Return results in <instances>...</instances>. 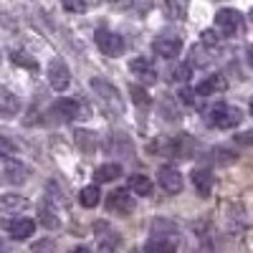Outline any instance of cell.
Instances as JSON below:
<instances>
[{"mask_svg": "<svg viewBox=\"0 0 253 253\" xmlns=\"http://www.w3.org/2000/svg\"><path fill=\"white\" fill-rule=\"evenodd\" d=\"M91 89L94 94L99 96L101 101V109L104 114H107L109 119H117L124 114V101H122V94L112 86L109 81H104V79H91Z\"/></svg>", "mask_w": 253, "mask_h": 253, "instance_id": "1", "label": "cell"}, {"mask_svg": "<svg viewBox=\"0 0 253 253\" xmlns=\"http://www.w3.org/2000/svg\"><path fill=\"white\" fill-rule=\"evenodd\" d=\"M205 119L210 126H215V129H233L243 122V112L238 107H230V104H213L208 112H205Z\"/></svg>", "mask_w": 253, "mask_h": 253, "instance_id": "2", "label": "cell"}, {"mask_svg": "<svg viewBox=\"0 0 253 253\" xmlns=\"http://www.w3.org/2000/svg\"><path fill=\"white\" fill-rule=\"evenodd\" d=\"M51 112L61 119V122H86L91 117V107L84 99H58Z\"/></svg>", "mask_w": 253, "mask_h": 253, "instance_id": "3", "label": "cell"}, {"mask_svg": "<svg viewBox=\"0 0 253 253\" xmlns=\"http://www.w3.org/2000/svg\"><path fill=\"white\" fill-rule=\"evenodd\" d=\"M94 41H96L99 51H101L104 56H109V58H117V56H122V53H124V48H126L124 38H122L119 33L109 31V28H96V33H94Z\"/></svg>", "mask_w": 253, "mask_h": 253, "instance_id": "4", "label": "cell"}, {"mask_svg": "<svg viewBox=\"0 0 253 253\" xmlns=\"http://www.w3.org/2000/svg\"><path fill=\"white\" fill-rule=\"evenodd\" d=\"M215 26H218V31L223 33V38H230V36L241 33V28H243V15H241L238 10H233V8L218 10V13H215Z\"/></svg>", "mask_w": 253, "mask_h": 253, "instance_id": "5", "label": "cell"}, {"mask_svg": "<svg viewBox=\"0 0 253 253\" xmlns=\"http://www.w3.org/2000/svg\"><path fill=\"white\" fill-rule=\"evenodd\" d=\"M152 51L162 58H177L180 51H182V38L175 36V33H160L152 41Z\"/></svg>", "mask_w": 253, "mask_h": 253, "instance_id": "6", "label": "cell"}, {"mask_svg": "<svg viewBox=\"0 0 253 253\" xmlns=\"http://www.w3.org/2000/svg\"><path fill=\"white\" fill-rule=\"evenodd\" d=\"M134 208H137V203L126 190H114V193H109V198H107V210L114 213V215H132Z\"/></svg>", "mask_w": 253, "mask_h": 253, "instance_id": "7", "label": "cell"}, {"mask_svg": "<svg viewBox=\"0 0 253 253\" xmlns=\"http://www.w3.org/2000/svg\"><path fill=\"white\" fill-rule=\"evenodd\" d=\"M48 81L56 91H66L69 89V81H71V71L66 66V61L63 58H53L48 63Z\"/></svg>", "mask_w": 253, "mask_h": 253, "instance_id": "8", "label": "cell"}, {"mask_svg": "<svg viewBox=\"0 0 253 253\" xmlns=\"http://www.w3.org/2000/svg\"><path fill=\"white\" fill-rule=\"evenodd\" d=\"M157 180H160V185H162V190L167 195L182 193V175L175 170V167H170V165L160 167V170H157Z\"/></svg>", "mask_w": 253, "mask_h": 253, "instance_id": "9", "label": "cell"}, {"mask_svg": "<svg viewBox=\"0 0 253 253\" xmlns=\"http://www.w3.org/2000/svg\"><path fill=\"white\" fill-rule=\"evenodd\" d=\"M26 177H28V170L20 162H13V160H3V162H0V182L20 185V182H26Z\"/></svg>", "mask_w": 253, "mask_h": 253, "instance_id": "10", "label": "cell"}, {"mask_svg": "<svg viewBox=\"0 0 253 253\" xmlns=\"http://www.w3.org/2000/svg\"><path fill=\"white\" fill-rule=\"evenodd\" d=\"M129 71H132L142 84H155V81H157V74H155V66H152L150 58H142V56L132 58V61H129Z\"/></svg>", "mask_w": 253, "mask_h": 253, "instance_id": "11", "label": "cell"}, {"mask_svg": "<svg viewBox=\"0 0 253 253\" xmlns=\"http://www.w3.org/2000/svg\"><path fill=\"white\" fill-rule=\"evenodd\" d=\"M5 230L10 233L13 241H26V238H31V233L36 230V223L31 218H15V220L5 223Z\"/></svg>", "mask_w": 253, "mask_h": 253, "instance_id": "12", "label": "cell"}, {"mask_svg": "<svg viewBox=\"0 0 253 253\" xmlns=\"http://www.w3.org/2000/svg\"><path fill=\"white\" fill-rule=\"evenodd\" d=\"M225 86H228V81H225L223 74H210L208 79H203V81L198 84L195 94H198V96H213V94H218V91H225Z\"/></svg>", "mask_w": 253, "mask_h": 253, "instance_id": "13", "label": "cell"}, {"mask_svg": "<svg viewBox=\"0 0 253 253\" xmlns=\"http://www.w3.org/2000/svg\"><path fill=\"white\" fill-rule=\"evenodd\" d=\"M18 112H20V99L5 86H0V119H13Z\"/></svg>", "mask_w": 253, "mask_h": 253, "instance_id": "14", "label": "cell"}, {"mask_svg": "<svg viewBox=\"0 0 253 253\" xmlns=\"http://www.w3.org/2000/svg\"><path fill=\"white\" fill-rule=\"evenodd\" d=\"M28 198L23 195H3L0 198V213L3 215H13V213H23V210H28Z\"/></svg>", "mask_w": 253, "mask_h": 253, "instance_id": "15", "label": "cell"}, {"mask_svg": "<svg viewBox=\"0 0 253 253\" xmlns=\"http://www.w3.org/2000/svg\"><path fill=\"white\" fill-rule=\"evenodd\" d=\"M193 185L198 190L200 198H208L210 193H213V172L205 170V167H198V170H193Z\"/></svg>", "mask_w": 253, "mask_h": 253, "instance_id": "16", "label": "cell"}, {"mask_svg": "<svg viewBox=\"0 0 253 253\" xmlns=\"http://www.w3.org/2000/svg\"><path fill=\"white\" fill-rule=\"evenodd\" d=\"M187 5H190V0H162V13L167 20H182L187 15Z\"/></svg>", "mask_w": 253, "mask_h": 253, "instance_id": "17", "label": "cell"}, {"mask_svg": "<svg viewBox=\"0 0 253 253\" xmlns=\"http://www.w3.org/2000/svg\"><path fill=\"white\" fill-rule=\"evenodd\" d=\"M107 152L109 155H124V157H129L132 155V142H129V137L126 134H112L109 137V142H107Z\"/></svg>", "mask_w": 253, "mask_h": 253, "instance_id": "18", "label": "cell"}, {"mask_svg": "<svg viewBox=\"0 0 253 253\" xmlns=\"http://www.w3.org/2000/svg\"><path fill=\"white\" fill-rule=\"evenodd\" d=\"M180 233V228L175 225V223H170V220H162V218H157V220H152V236L155 238H167V241H175V236Z\"/></svg>", "mask_w": 253, "mask_h": 253, "instance_id": "19", "label": "cell"}, {"mask_svg": "<svg viewBox=\"0 0 253 253\" xmlns=\"http://www.w3.org/2000/svg\"><path fill=\"white\" fill-rule=\"evenodd\" d=\"M76 144H79V150L84 155H94L96 144H99V137L89 129H76Z\"/></svg>", "mask_w": 253, "mask_h": 253, "instance_id": "20", "label": "cell"}, {"mask_svg": "<svg viewBox=\"0 0 253 253\" xmlns=\"http://www.w3.org/2000/svg\"><path fill=\"white\" fill-rule=\"evenodd\" d=\"M193 66H190V61L187 63H175V66H170V71H167V81H172V84H185L190 76H193V71H190Z\"/></svg>", "mask_w": 253, "mask_h": 253, "instance_id": "21", "label": "cell"}, {"mask_svg": "<svg viewBox=\"0 0 253 253\" xmlns=\"http://www.w3.org/2000/svg\"><path fill=\"white\" fill-rule=\"evenodd\" d=\"M122 175V167L119 165H101L96 167V172H94V180L96 182H112Z\"/></svg>", "mask_w": 253, "mask_h": 253, "instance_id": "22", "label": "cell"}, {"mask_svg": "<svg viewBox=\"0 0 253 253\" xmlns=\"http://www.w3.org/2000/svg\"><path fill=\"white\" fill-rule=\"evenodd\" d=\"M129 187L134 190L137 195H142V198H150V195H152V180L144 177V175H132Z\"/></svg>", "mask_w": 253, "mask_h": 253, "instance_id": "23", "label": "cell"}, {"mask_svg": "<svg viewBox=\"0 0 253 253\" xmlns=\"http://www.w3.org/2000/svg\"><path fill=\"white\" fill-rule=\"evenodd\" d=\"M10 61L15 63V66H23V69H28V71H38V61H36L33 56H28L26 51H13V53H10Z\"/></svg>", "mask_w": 253, "mask_h": 253, "instance_id": "24", "label": "cell"}, {"mask_svg": "<svg viewBox=\"0 0 253 253\" xmlns=\"http://www.w3.org/2000/svg\"><path fill=\"white\" fill-rule=\"evenodd\" d=\"M79 200L84 208H94L99 200H101V193H99V187L96 185H89V187H84L81 193H79Z\"/></svg>", "mask_w": 253, "mask_h": 253, "instance_id": "25", "label": "cell"}, {"mask_svg": "<svg viewBox=\"0 0 253 253\" xmlns=\"http://www.w3.org/2000/svg\"><path fill=\"white\" fill-rule=\"evenodd\" d=\"M208 63H210L208 46H203V43L193 46V51H190V66H208Z\"/></svg>", "mask_w": 253, "mask_h": 253, "instance_id": "26", "label": "cell"}, {"mask_svg": "<svg viewBox=\"0 0 253 253\" xmlns=\"http://www.w3.org/2000/svg\"><path fill=\"white\" fill-rule=\"evenodd\" d=\"M177 241H167V238H155L144 246V251H175Z\"/></svg>", "mask_w": 253, "mask_h": 253, "instance_id": "27", "label": "cell"}, {"mask_svg": "<svg viewBox=\"0 0 253 253\" xmlns=\"http://www.w3.org/2000/svg\"><path fill=\"white\" fill-rule=\"evenodd\" d=\"M129 91H132V99H134V104H137V107H150V94H147L142 86L132 84V86H129Z\"/></svg>", "mask_w": 253, "mask_h": 253, "instance_id": "28", "label": "cell"}, {"mask_svg": "<svg viewBox=\"0 0 253 253\" xmlns=\"http://www.w3.org/2000/svg\"><path fill=\"white\" fill-rule=\"evenodd\" d=\"M220 41H223V33L210 28V31H205V33H203V41H200V43H203V46H208V48H213V46H218V43H220Z\"/></svg>", "mask_w": 253, "mask_h": 253, "instance_id": "29", "label": "cell"}, {"mask_svg": "<svg viewBox=\"0 0 253 253\" xmlns=\"http://www.w3.org/2000/svg\"><path fill=\"white\" fill-rule=\"evenodd\" d=\"M38 218H41V223H43L46 228H58V225H61V220H58V218L51 213V208H41Z\"/></svg>", "mask_w": 253, "mask_h": 253, "instance_id": "30", "label": "cell"}, {"mask_svg": "<svg viewBox=\"0 0 253 253\" xmlns=\"http://www.w3.org/2000/svg\"><path fill=\"white\" fill-rule=\"evenodd\" d=\"M152 5H155V0H132L134 15H147V13L152 10Z\"/></svg>", "mask_w": 253, "mask_h": 253, "instance_id": "31", "label": "cell"}, {"mask_svg": "<svg viewBox=\"0 0 253 253\" xmlns=\"http://www.w3.org/2000/svg\"><path fill=\"white\" fill-rule=\"evenodd\" d=\"M48 200H51V203H56L58 208H61V205H66V198H63V195L58 193V187H56L53 182L48 185Z\"/></svg>", "mask_w": 253, "mask_h": 253, "instance_id": "32", "label": "cell"}, {"mask_svg": "<svg viewBox=\"0 0 253 253\" xmlns=\"http://www.w3.org/2000/svg\"><path fill=\"white\" fill-rule=\"evenodd\" d=\"M61 3H63V8H66L69 13H84V8H86L84 0H61Z\"/></svg>", "mask_w": 253, "mask_h": 253, "instance_id": "33", "label": "cell"}, {"mask_svg": "<svg viewBox=\"0 0 253 253\" xmlns=\"http://www.w3.org/2000/svg\"><path fill=\"white\" fill-rule=\"evenodd\" d=\"M13 152H15V144L10 139H5V137H0V157H8Z\"/></svg>", "mask_w": 253, "mask_h": 253, "instance_id": "34", "label": "cell"}, {"mask_svg": "<svg viewBox=\"0 0 253 253\" xmlns=\"http://www.w3.org/2000/svg\"><path fill=\"white\" fill-rule=\"evenodd\" d=\"M175 112H177V107H175V104H172L170 99H165V112H162V114H165L167 119H170V122H175V119H177V114H175Z\"/></svg>", "mask_w": 253, "mask_h": 253, "instance_id": "35", "label": "cell"}, {"mask_svg": "<svg viewBox=\"0 0 253 253\" xmlns=\"http://www.w3.org/2000/svg\"><path fill=\"white\" fill-rule=\"evenodd\" d=\"M236 142H241V144H253V132H243V134H238Z\"/></svg>", "mask_w": 253, "mask_h": 253, "instance_id": "36", "label": "cell"}, {"mask_svg": "<svg viewBox=\"0 0 253 253\" xmlns=\"http://www.w3.org/2000/svg\"><path fill=\"white\" fill-rule=\"evenodd\" d=\"M41 248H53V243H48V241H41V243H36V246H33V251H41Z\"/></svg>", "mask_w": 253, "mask_h": 253, "instance_id": "37", "label": "cell"}, {"mask_svg": "<svg viewBox=\"0 0 253 253\" xmlns=\"http://www.w3.org/2000/svg\"><path fill=\"white\" fill-rule=\"evenodd\" d=\"M101 0H84V5H99Z\"/></svg>", "mask_w": 253, "mask_h": 253, "instance_id": "38", "label": "cell"}, {"mask_svg": "<svg viewBox=\"0 0 253 253\" xmlns=\"http://www.w3.org/2000/svg\"><path fill=\"white\" fill-rule=\"evenodd\" d=\"M248 58H251V63H253V46L248 48Z\"/></svg>", "mask_w": 253, "mask_h": 253, "instance_id": "39", "label": "cell"}, {"mask_svg": "<svg viewBox=\"0 0 253 253\" xmlns=\"http://www.w3.org/2000/svg\"><path fill=\"white\" fill-rule=\"evenodd\" d=\"M248 112H251V117H253V99H251V104H248Z\"/></svg>", "mask_w": 253, "mask_h": 253, "instance_id": "40", "label": "cell"}, {"mask_svg": "<svg viewBox=\"0 0 253 253\" xmlns=\"http://www.w3.org/2000/svg\"><path fill=\"white\" fill-rule=\"evenodd\" d=\"M109 3H112V5H119V3H124V0H109Z\"/></svg>", "mask_w": 253, "mask_h": 253, "instance_id": "41", "label": "cell"}, {"mask_svg": "<svg viewBox=\"0 0 253 253\" xmlns=\"http://www.w3.org/2000/svg\"><path fill=\"white\" fill-rule=\"evenodd\" d=\"M251 20H253V10H251Z\"/></svg>", "mask_w": 253, "mask_h": 253, "instance_id": "42", "label": "cell"}, {"mask_svg": "<svg viewBox=\"0 0 253 253\" xmlns=\"http://www.w3.org/2000/svg\"><path fill=\"white\" fill-rule=\"evenodd\" d=\"M0 248H3V243H0Z\"/></svg>", "mask_w": 253, "mask_h": 253, "instance_id": "43", "label": "cell"}]
</instances>
